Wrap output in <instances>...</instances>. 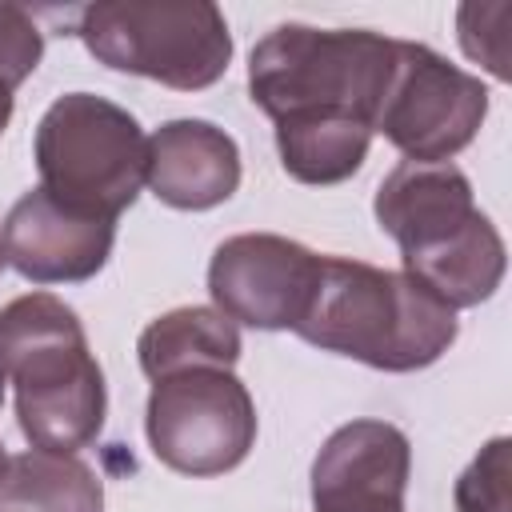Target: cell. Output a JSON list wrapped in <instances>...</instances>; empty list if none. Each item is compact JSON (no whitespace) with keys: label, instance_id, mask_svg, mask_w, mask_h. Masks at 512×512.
Returning <instances> with one entry per match:
<instances>
[{"label":"cell","instance_id":"1","mask_svg":"<svg viewBox=\"0 0 512 512\" xmlns=\"http://www.w3.org/2000/svg\"><path fill=\"white\" fill-rule=\"evenodd\" d=\"M392 68L396 40L364 28L280 24L252 48L248 92L292 180L340 184L364 164Z\"/></svg>","mask_w":512,"mask_h":512},{"label":"cell","instance_id":"2","mask_svg":"<svg viewBox=\"0 0 512 512\" xmlns=\"http://www.w3.org/2000/svg\"><path fill=\"white\" fill-rule=\"evenodd\" d=\"M456 328V312L408 272L320 256V280L292 332L380 372H416L452 348Z\"/></svg>","mask_w":512,"mask_h":512},{"label":"cell","instance_id":"3","mask_svg":"<svg viewBox=\"0 0 512 512\" xmlns=\"http://www.w3.org/2000/svg\"><path fill=\"white\" fill-rule=\"evenodd\" d=\"M0 364L16 388V420L32 448L76 452L104 428V372L76 312L52 292L0 308Z\"/></svg>","mask_w":512,"mask_h":512},{"label":"cell","instance_id":"4","mask_svg":"<svg viewBox=\"0 0 512 512\" xmlns=\"http://www.w3.org/2000/svg\"><path fill=\"white\" fill-rule=\"evenodd\" d=\"M36 168L40 188L60 204L116 220L140 196L148 136L128 108L92 92H68L40 116Z\"/></svg>","mask_w":512,"mask_h":512},{"label":"cell","instance_id":"5","mask_svg":"<svg viewBox=\"0 0 512 512\" xmlns=\"http://www.w3.org/2000/svg\"><path fill=\"white\" fill-rule=\"evenodd\" d=\"M76 36L100 64L176 92L216 84L232 60L224 12L208 0H100L80 12Z\"/></svg>","mask_w":512,"mask_h":512},{"label":"cell","instance_id":"6","mask_svg":"<svg viewBox=\"0 0 512 512\" xmlns=\"http://www.w3.org/2000/svg\"><path fill=\"white\" fill-rule=\"evenodd\" d=\"M144 428L172 472L220 476L256 444V404L232 368H188L152 384Z\"/></svg>","mask_w":512,"mask_h":512},{"label":"cell","instance_id":"7","mask_svg":"<svg viewBox=\"0 0 512 512\" xmlns=\"http://www.w3.org/2000/svg\"><path fill=\"white\" fill-rule=\"evenodd\" d=\"M488 116L480 76L448 64L428 44L396 40V68L376 112V132L416 164H448Z\"/></svg>","mask_w":512,"mask_h":512},{"label":"cell","instance_id":"8","mask_svg":"<svg viewBox=\"0 0 512 512\" xmlns=\"http://www.w3.org/2000/svg\"><path fill=\"white\" fill-rule=\"evenodd\" d=\"M316 280L320 256L272 232L228 236L208 264V292L216 312H224L232 324L264 332L296 328Z\"/></svg>","mask_w":512,"mask_h":512},{"label":"cell","instance_id":"9","mask_svg":"<svg viewBox=\"0 0 512 512\" xmlns=\"http://www.w3.org/2000/svg\"><path fill=\"white\" fill-rule=\"evenodd\" d=\"M116 220L76 212L44 188L24 192L4 216V256L32 284H80L92 280L112 252Z\"/></svg>","mask_w":512,"mask_h":512},{"label":"cell","instance_id":"10","mask_svg":"<svg viewBox=\"0 0 512 512\" xmlns=\"http://www.w3.org/2000/svg\"><path fill=\"white\" fill-rule=\"evenodd\" d=\"M412 444L388 420L336 428L312 464V512H404Z\"/></svg>","mask_w":512,"mask_h":512},{"label":"cell","instance_id":"11","mask_svg":"<svg viewBox=\"0 0 512 512\" xmlns=\"http://www.w3.org/2000/svg\"><path fill=\"white\" fill-rule=\"evenodd\" d=\"M472 184L452 164L400 160L376 188V220L400 244L404 264H416L476 224Z\"/></svg>","mask_w":512,"mask_h":512},{"label":"cell","instance_id":"12","mask_svg":"<svg viewBox=\"0 0 512 512\" xmlns=\"http://www.w3.org/2000/svg\"><path fill=\"white\" fill-rule=\"evenodd\" d=\"M144 184L168 208H216L240 188L236 140L208 120H168L148 136Z\"/></svg>","mask_w":512,"mask_h":512},{"label":"cell","instance_id":"13","mask_svg":"<svg viewBox=\"0 0 512 512\" xmlns=\"http://www.w3.org/2000/svg\"><path fill=\"white\" fill-rule=\"evenodd\" d=\"M140 368L156 384L188 368H232L240 360V332L216 308H172L140 332Z\"/></svg>","mask_w":512,"mask_h":512},{"label":"cell","instance_id":"14","mask_svg":"<svg viewBox=\"0 0 512 512\" xmlns=\"http://www.w3.org/2000/svg\"><path fill=\"white\" fill-rule=\"evenodd\" d=\"M0 512H104V484L76 452L32 448L4 460Z\"/></svg>","mask_w":512,"mask_h":512},{"label":"cell","instance_id":"15","mask_svg":"<svg viewBox=\"0 0 512 512\" xmlns=\"http://www.w3.org/2000/svg\"><path fill=\"white\" fill-rule=\"evenodd\" d=\"M508 436H496L456 480V512H512V464Z\"/></svg>","mask_w":512,"mask_h":512},{"label":"cell","instance_id":"16","mask_svg":"<svg viewBox=\"0 0 512 512\" xmlns=\"http://www.w3.org/2000/svg\"><path fill=\"white\" fill-rule=\"evenodd\" d=\"M44 36L20 4H0V88L16 92L40 64Z\"/></svg>","mask_w":512,"mask_h":512},{"label":"cell","instance_id":"17","mask_svg":"<svg viewBox=\"0 0 512 512\" xmlns=\"http://www.w3.org/2000/svg\"><path fill=\"white\" fill-rule=\"evenodd\" d=\"M8 120H12V92L0 88V132L8 128Z\"/></svg>","mask_w":512,"mask_h":512},{"label":"cell","instance_id":"18","mask_svg":"<svg viewBox=\"0 0 512 512\" xmlns=\"http://www.w3.org/2000/svg\"><path fill=\"white\" fill-rule=\"evenodd\" d=\"M4 264H8V256H4V244H0V272H4Z\"/></svg>","mask_w":512,"mask_h":512},{"label":"cell","instance_id":"19","mask_svg":"<svg viewBox=\"0 0 512 512\" xmlns=\"http://www.w3.org/2000/svg\"><path fill=\"white\" fill-rule=\"evenodd\" d=\"M0 400H4V364H0Z\"/></svg>","mask_w":512,"mask_h":512},{"label":"cell","instance_id":"20","mask_svg":"<svg viewBox=\"0 0 512 512\" xmlns=\"http://www.w3.org/2000/svg\"><path fill=\"white\" fill-rule=\"evenodd\" d=\"M4 460H8V456H4V444H0V472H4Z\"/></svg>","mask_w":512,"mask_h":512}]
</instances>
